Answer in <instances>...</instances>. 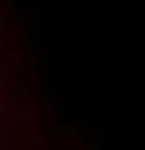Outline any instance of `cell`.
<instances>
[{"instance_id": "cell-1", "label": "cell", "mask_w": 145, "mask_h": 150, "mask_svg": "<svg viewBox=\"0 0 145 150\" xmlns=\"http://www.w3.org/2000/svg\"><path fill=\"white\" fill-rule=\"evenodd\" d=\"M5 129H11V135H21L31 150H42L47 124H42V98H36L31 88H16V93H11V119H5Z\"/></svg>"}, {"instance_id": "cell-2", "label": "cell", "mask_w": 145, "mask_h": 150, "mask_svg": "<svg viewBox=\"0 0 145 150\" xmlns=\"http://www.w3.org/2000/svg\"><path fill=\"white\" fill-rule=\"evenodd\" d=\"M57 26H62V11H57V5H42V31L57 36Z\"/></svg>"}, {"instance_id": "cell-3", "label": "cell", "mask_w": 145, "mask_h": 150, "mask_svg": "<svg viewBox=\"0 0 145 150\" xmlns=\"http://www.w3.org/2000/svg\"><path fill=\"white\" fill-rule=\"evenodd\" d=\"M5 119H11V93H5V83H0V129H5Z\"/></svg>"}, {"instance_id": "cell-4", "label": "cell", "mask_w": 145, "mask_h": 150, "mask_svg": "<svg viewBox=\"0 0 145 150\" xmlns=\"http://www.w3.org/2000/svg\"><path fill=\"white\" fill-rule=\"evenodd\" d=\"M16 5H21V11H31V5H36V0H16Z\"/></svg>"}]
</instances>
